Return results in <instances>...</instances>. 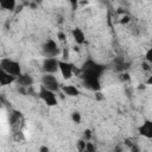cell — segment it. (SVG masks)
I'll return each mask as SVG.
<instances>
[{
  "instance_id": "6da1fadb",
  "label": "cell",
  "mask_w": 152,
  "mask_h": 152,
  "mask_svg": "<svg viewBox=\"0 0 152 152\" xmlns=\"http://www.w3.org/2000/svg\"><path fill=\"white\" fill-rule=\"evenodd\" d=\"M106 70V66L93 61V59H88L83 63L82 69H81V77L84 76H91V77H101V75L103 74V71Z\"/></svg>"
},
{
  "instance_id": "7a4b0ae2",
  "label": "cell",
  "mask_w": 152,
  "mask_h": 152,
  "mask_svg": "<svg viewBox=\"0 0 152 152\" xmlns=\"http://www.w3.org/2000/svg\"><path fill=\"white\" fill-rule=\"evenodd\" d=\"M0 70L6 71L10 75H13L15 77L20 76L21 72V66L18 62L11 59V58H1L0 61Z\"/></svg>"
},
{
  "instance_id": "3957f363",
  "label": "cell",
  "mask_w": 152,
  "mask_h": 152,
  "mask_svg": "<svg viewBox=\"0 0 152 152\" xmlns=\"http://www.w3.org/2000/svg\"><path fill=\"white\" fill-rule=\"evenodd\" d=\"M42 51H43V55L45 56V58H56L61 52L59 48L57 46V44L53 39H48L43 44Z\"/></svg>"
},
{
  "instance_id": "277c9868",
  "label": "cell",
  "mask_w": 152,
  "mask_h": 152,
  "mask_svg": "<svg viewBox=\"0 0 152 152\" xmlns=\"http://www.w3.org/2000/svg\"><path fill=\"white\" fill-rule=\"evenodd\" d=\"M38 96L45 102V104H48V106H50V107L57 104V96H56V94H55L53 91L46 89L44 86H40Z\"/></svg>"
},
{
  "instance_id": "5b68a950",
  "label": "cell",
  "mask_w": 152,
  "mask_h": 152,
  "mask_svg": "<svg viewBox=\"0 0 152 152\" xmlns=\"http://www.w3.org/2000/svg\"><path fill=\"white\" fill-rule=\"evenodd\" d=\"M42 86H44L46 89L56 93L59 90L61 86H59V82L58 80L56 78V76L53 75H50V74H45L43 77H42Z\"/></svg>"
},
{
  "instance_id": "8992f818",
  "label": "cell",
  "mask_w": 152,
  "mask_h": 152,
  "mask_svg": "<svg viewBox=\"0 0 152 152\" xmlns=\"http://www.w3.org/2000/svg\"><path fill=\"white\" fill-rule=\"evenodd\" d=\"M42 69L45 74L53 75L59 70V61L57 58H45L43 62Z\"/></svg>"
},
{
  "instance_id": "52a82bcc",
  "label": "cell",
  "mask_w": 152,
  "mask_h": 152,
  "mask_svg": "<svg viewBox=\"0 0 152 152\" xmlns=\"http://www.w3.org/2000/svg\"><path fill=\"white\" fill-rule=\"evenodd\" d=\"M83 78V83H84V87L88 88L89 90H93L95 93H97L101 88V84H100V78L99 77H91V76H84L82 77Z\"/></svg>"
},
{
  "instance_id": "ba28073f",
  "label": "cell",
  "mask_w": 152,
  "mask_h": 152,
  "mask_svg": "<svg viewBox=\"0 0 152 152\" xmlns=\"http://www.w3.org/2000/svg\"><path fill=\"white\" fill-rule=\"evenodd\" d=\"M59 71L64 80H69L72 76L74 72V64L64 61H59Z\"/></svg>"
},
{
  "instance_id": "9c48e42d",
  "label": "cell",
  "mask_w": 152,
  "mask_h": 152,
  "mask_svg": "<svg viewBox=\"0 0 152 152\" xmlns=\"http://www.w3.org/2000/svg\"><path fill=\"white\" fill-rule=\"evenodd\" d=\"M138 132L141 137L146 139H152V121L151 120H145L138 128Z\"/></svg>"
},
{
  "instance_id": "30bf717a",
  "label": "cell",
  "mask_w": 152,
  "mask_h": 152,
  "mask_svg": "<svg viewBox=\"0 0 152 152\" xmlns=\"http://www.w3.org/2000/svg\"><path fill=\"white\" fill-rule=\"evenodd\" d=\"M17 84L19 87H24V88L31 87L33 84V78L28 74H21L20 76L17 77Z\"/></svg>"
},
{
  "instance_id": "8fae6325",
  "label": "cell",
  "mask_w": 152,
  "mask_h": 152,
  "mask_svg": "<svg viewBox=\"0 0 152 152\" xmlns=\"http://www.w3.org/2000/svg\"><path fill=\"white\" fill-rule=\"evenodd\" d=\"M13 82H17V77L15 76L10 75V74H7L4 70H0V86L1 87L7 86V84H11Z\"/></svg>"
},
{
  "instance_id": "7c38bea8",
  "label": "cell",
  "mask_w": 152,
  "mask_h": 152,
  "mask_svg": "<svg viewBox=\"0 0 152 152\" xmlns=\"http://www.w3.org/2000/svg\"><path fill=\"white\" fill-rule=\"evenodd\" d=\"M71 34H72V38L76 42V44H83L86 42V36H84V32L80 28V27H75L72 28L71 31Z\"/></svg>"
},
{
  "instance_id": "4fadbf2b",
  "label": "cell",
  "mask_w": 152,
  "mask_h": 152,
  "mask_svg": "<svg viewBox=\"0 0 152 152\" xmlns=\"http://www.w3.org/2000/svg\"><path fill=\"white\" fill-rule=\"evenodd\" d=\"M62 91H63L65 95H68V96H72V97L80 95V90H78V88L75 87V86H72V84L63 86V87H62Z\"/></svg>"
},
{
  "instance_id": "5bb4252c",
  "label": "cell",
  "mask_w": 152,
  "mask_h": 152,
  "mask_svg": "<svg viewBox=\"0 0 152 152\" xmlns=\"http://www.w3.org/2000/svg\"><path fill=\"white\" fill-rule=\"evenodd\" d=\"M17 6V2L14 0H1L0 1V7L2 10H8V11H13Z\"/></svg>"
},
{
  "instance_id": "9a60e30c",
  "label": "cell",
  "mask_w": 152,
  "mask_h": 152,
  "mask_svg": "<svg viewBox=\"0 0 152 152\" xmlns=\"http://www.w3.org/2000/svg\"><path fill=\"white\" fill-rule=\"evenodd\" d=\"M21 118V113L20 112H17V110H14L12 114H11V116H10V121H11V124L12 125H14V124H17L18 121H19V119Z\"/></svg>"
},
{
  "instance_id": "2e32d148",
  "label": "cell",
  "mask_w": 152,
  "mask_h": 152,
  "mask_svg": "<svg viewBox=\"0 0 152 152\" xmlns=\"http://www.w3.org/2000/svg\"><path fill=\"white\" fill-rule=\"evenodd\" d=\"M87 142H88V141H86L84 139L77 140V142H76L77 151H78V152H84V151H86V147H87Z\"/></svg>"
},
{
  "instance_id": "e0dca14e",
  "label": "cell",
  "mask_w": 152,
  "mask_h": 152,
  "mask_svg": "<svg viewBox=\"0 0 152 152\" xmlns=\"http://www.w3.org/2000/svg\"><path fill=\"white\" fill-rule=\"evenodd\" d=\"M81 114H80V112H72L71 113V120L75 122V124H80L81 122Z\"/></svg>"
},
{
  "instance_id": "ac0fdd59",
  "label": "cell",
  "mask_w": 152,
  "mask_h": 152,
  "mask_svg": "<svg viewBox=\"0 0 152 152\" xmlns=\"http://www.w3.org/2000/svg\"><path fill=\"white\" fill-rule=\"evenodd\" d=\"M145 59H146L148 63L152 64V48H150V49L146 51V53H145Z\"/></svg>"
},
{
  "instance_id": "d6986e66",
  "label": "cell",
  "mask_w": 152,
  "mask_h": 152,
  "mask_svg": "<svg viewBox=\"0 0 152 152\" xmlns=\"http://www.w3.org/2000/svg\"><path fill=\"white\" fill-rule=\"evenodd\" d=\"M90 137H91V132H90V129H86V131H84V139H86V141H89Z\"/></svg>"
},
{
  "instance_id": "ffe728a7",
  "label": "cell",
  "mask_w": 152,
  "mask_h": 152,
  "mask_svg": "<svg viewBox=\"0 0 152 152\" xmlns=\"http://www.w3.org/2000/svg\"><path fill=\"white\" fill-rule=\"evenodd\" d=\"M122 24H127V23H129L131 21V18L128 17V15H124L122 18H121V20H120Z\"/></svg>"
},
{
  "instance_id": "44dd1931",
  "label": "cell",
  "mask_w": 152,
  "mask_h": 152,
  "mask_svg": "<svg viewBox=\"0 0 152 152\" xmlns=\"http://www.w3.org/2000/svg\"><path fill=\"white\" fill-rule=\"evenodd\" d=\"M39 152H50V148L48 146H45V145H42L39 147Z\"/></svg>"
},
{
  "instance_id": "7402d4cb",
  "label": "cell",
  "mask_w": 152,
  "mask_h": 152,
  "mask_svg": "<svg viewBox=\"0 0 152 152\" xmlns=\"http://www.w3.org/2000/svg\"><path fill=\"white\" fill-rule=\"evenodd\" d=\"M120 80H121V81H126V80H129V76H128V74H126V72L121 74V75H120Z\"/></svg>"
},
{
  "instance_id": "603a6c76",
  "label": "cell",
  "mask_w": 152,
  "mask_h": 152,
  "mask_svg": "<svg viewBox=\"0 0 152 152\" xmlns=\"http://www.w3.org/2000/svg\"><path fill=\"white\" fill-rule=\"evenodd\" d=\"M57 37H58V39H59L61 42H64V40H65V34H64L63 32H59V33L57 34Z\"/></svg>"
},
{
  "instance_id": "cb8c5ba5",
  "label": "cell",
  "mask_w": 152,
  "mask_h": 152,
  "mask_svg": "<svg viewBox=\"0 0 152 152\" xmlns=\"http://www.w3.org/2000/svg\"><path fill=\"white\" fill-rule=\"evenodd\" d=\"M129 150H131V152H141V151H140V148H139L137 145H133Z\"/></svg>"
},
{
  "instance_id": "d4e9b609",
  "label": "cell",
  "mask_w": 152,
  "mask_h": 152,
  "mask_svg": "<svg viewBox=\"0 0 152 152\" xmlns=\"http://www.w3.org/2000/svg\"><path fill=\"white\" fill-rule=\"evenodd\" d=\"M113 152H124V150H122L120 146H115V148H114Z\"/></svg>"
},
{
  "instance_id": "484cf974",
  "label": "cell",
  "mask_w": 152,
  "mask_h": 152,
  "mask_svg": "<svg viewBox=\"0 0 152 152\" xmlns=\"http://www.w3.org/2000/svg\"><path fill=\"white\" fill-rule=\"evenodd\" d=\"M146 84H147V86H152V76H150V77L147 78V81H146Z\"/></svg>"
},
{
  "instance_id": "4316f807",
  "label": "cell",
  "mask_w": 152,
  "mask_h": 152,
  "mask_svg": "<svg viewBox=\"0 0 152 152\" xmlns=\"http://www.w3.org/2000/svg\"><path fill=\"white\" fill-rule=\"evenodd\" d=\"M142 66H144V69H145V70H148V66H147V64H142Z\"/></svg>"
},
{
  "instance_id": "83f0119b",
  "label": "cell",
  "mask_w": 152,
  "mask_h": 152,
  "mask_svg": "<svg viewBox=\"0 0 152 152\" xmlns=\"http://www.w3.org/2000/svg\"><path fill=\"white\" fill-rule=\"evenodd\" d=\"M84 152H96V151H87V150H86Z\"/></svg>"
}]
</instances>
